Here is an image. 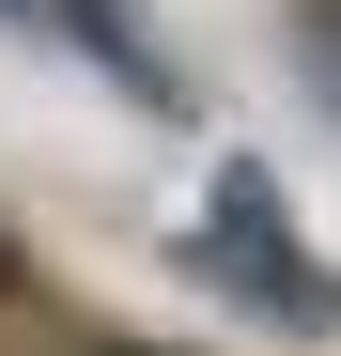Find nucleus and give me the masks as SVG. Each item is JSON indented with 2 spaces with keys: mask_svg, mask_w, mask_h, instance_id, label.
I'll return each instance as SVG.
<instances>
[{
  "mask_svg": "<svg viewBox=\"0 0 341 356\" xmlns=\"http://www.w3.org/2000/svg\"><path fill=\"white\" fill-rule=\"evenodd\" d=\"M187 248H202V279H217V294H248L264 325H295V341H326V325H341V279L295 248V217H279V186H264L248 155L202 186V232H187Z\"/></svg>",
  "mask_w": 341,
  "mask_h": 356,
  "instance_id": "f257e3e1",
  "label": "nucleus"
},
{
  "mask_svg": "<svg viewBox=\"0 0 341 356\" xmlns=\"http://www.w3.org/2000/svg\"><path fill=\"white\" fill-rule=\"evenodd\" d=\"M109 356H155V341H109Z\"/></svg>",
  "mask_w": 341,
  "mask_h": 356,
  "instance_id": "f03ea898",
  "label": "nucleus"
},
{
  "mask_svg": "<svg viewBox=\"0 0 341 356\" xmlns=\"http://www.w3.org/2000/svg\"><path fill=\"white\" fill-rule=\"evenodd\" d=\"M0 279H16V248H0Z\"/></svg>",
  "mask_w": 341,
  "mask_h": 356,
  "instance_id": "7ed1b4c3",
  "label": "nucleus"
},
{
  "mask_svg": "<svg viewBox=\"0 0 341 356\" xmlns=\"http://www.w3.org/2000/svg\"><path fill=\"white\" fill-rule=\"evenodd\" d=\"M31 16H47V0H31Z\"/></svg>",
  "mask_w": 341,
  "mask_h": 356,
  "instance_id": "20e7f679",
  "label": "nucleus"
}]
</instances>
